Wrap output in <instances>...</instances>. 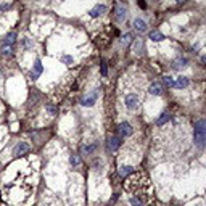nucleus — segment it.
<instances>
[{
  "label": "nucleus",
  "mask_w": 206,
  "mask_h": 206,
  "mask_svg": "<svg viewBox=\"0 0 206 206\" xmlns=\"http://www.w3.org/2000/svg\"><path fill=\"white\" fill-rule=\"evenodd\" d=\"M169 119H171V116H169L168 113H163V114H161V116L156 119V126H163V124H166V122H168Z\"/></svg>",
  "instance_id": "nucleus-16"
},
{
  "label": "nucleus",
  "mask_w": 206,
  "mask_h": 206,
  "mask_svg": "<svg viewBox=\"0 0 206 206\" xmlns=\"http://www.w3.org/2000/svg\"><path fill=\"white\" fill-rule=\"evenodd\" d=\"M27 150H29V145H27L26 142H18V143L13 146V154L15 156H19V154H24Z\"/></svg>",
  "instance_id": "nucleus-5"
},
{
  "label": "nucleus",
  "mask_w": 206,
  "mask_h": 206,
  "mask_svg": "<svg viewBox=\"0 0 206 206\" xmlns=\"http://www.w3.org/2000/svg\"><path fill=\"white\" fill-rule=\"evenodd\" d=\"M95 100H97V92H93L92 95H87V97H84L81 100V103L84 106H92L93 103H95Z\"/></svg>",
  "instance_id": "nucleus-11"
},
{
  "label": "nucleus",
  "mask_w": 206,
  "mask_h": 206,
  "mask_svg": "<svg viewBox=\"0 0 206 206\" xmlns=\"http://www.w3.org/2000/svg\"><path fill=\"white\" fill-rule=\"evenodd\" d=\"M121 137L119 135H114V137H111V138H110V148H111L113 150V152H114V150H118V148H119V146H121Z\"/></svg>",
  "instance_id": "nucleus-13"
},
{
  "label": "nucleus",
  "mask_w": 206,
  "mask_h": 206,
  "mask_svg": "<svg viewBox=\"0 0 206 206\" xmlns=\"http://www.w3.org/2000/svg\"><path fill=\"white\" fill-rule=\"evenodd\" d=\"M47 110H49V113H52L53 116L57 114V106H55L53 103H49V105H47Z\"/></svg>",
  "instance_id": "nucleus-22"
},
{
  "label": "nucleus",
  "mask_w": 206,
  "mask_h": 206,
  "mask_svg": "<svg viewBox=\"0 0 206 206\" xmlns=\"http://www.w3.org/2000/svg\"><path fill=\"white\" fill-rule=\"evenodd\" d=\"M134 27H135V31H138V32H145L146 31V23L142 18H137L135 21H134Z\"/></svg>",
  "instance_id": "nucleus-12"
},
{
  "label": "nucleus",
  "mask_w": 206,
  "mask_h": 206,
  "mask_svg": "<svg viewBox=\"0 0 206 206\" xmlns=\"http://www.w3.org/2000/svg\"><path fill=\"white\" fill-rule=\"evenodd\" d=\"M203 61H205V63H206V55H205V57H203Z\"/></svg>",
  "instance_id": "nucleus-28"
},
{
  "label": "nucleus",
  "mask_w": 206,
  "mask_h": 206,
  "mask_svg": "<svg viewBox=\"0 0 206 206\" xmlns=\"http://www.w3.org/2000/svg\"><path fill=\"white\" fill-rule=\"evenodd\" d=\"M164 84L168 85V87H174V84H176V82L172 81V77H169V76H166L164 77Z\"/></svg>",
  "instance_id": "nucleus-23"
},
{
  "label": "nucleus",
  "mask_w": 206,
  "mask_h": 206,
  "mask_svg": "<svg viewBox=\"0 0 206 206\" xmlns=\"http://www.w3.org/2000/svg\"><path fill=\"white\" fill-rule=\"evenodd\" d=\"M114 16H116V21L118 23H122L127 16V7L122 5V3H118L116 8H114Z\"/></svg>",
  "instance_id": "nucleus-4"
},
{
  "label": "nucleus",
  "mask_w": 206,
  "mask_h": 206,
  "mask_svg": "<svg viewBox=\"0 0 206 206\" xmlns=\"http://www.w3.org/2000/svg\"><path fill=\"white\" fill-rule=\"evenodd\" d=\"M11 50H13V47H11V45H3L2 50H0V53L5 55V57H8V55H11Z\"/></svg>",
  "instance_id": "nucleus-19"
},
{
  "label": "nucleus",
  "mask_w": 206,
  "mask_h": 206,
  "mask_svg": "<svg viewBox=\"0 0 206 206\" xmlns=\"http://www.w3.org/2000/svg\"><path fill=\"white\" fill-rule=\"evenodd\" d=\"M116 132H118L119 137H129V135L134 134V129H132V126H130L129 122H121V124L116 127Z\"/></svg>",
  "instance_id": "nucleus-3"
},
{
  "label": "nucleus",
  "mask_w": 206,
  "mask_h": 206,
  "mask_svg": "<svg viewBox=\"0 0 206 206\" xmlns=\"http://www.w3.org/2000/svg\"><path fill=\"white\" fill-rule=\"evenodd\" d=\"M148 92L152 95H161V93H163V85H161L160 82H153V84L150 85Z\"/></svg>",
  "instance_id": "nucleus-9"
},
{
  "label": "nucleus",
  "mask_w": 206,
  "mask_h": 206,
  "mask_svg": "<svg viewBox=\"0 0 206 206\" xmlns=\"http://www.w3.org/2000/svg\"><path fill=\"white\" fill-rule=\"evenodd\" d=\"M130 172H132V168H130V166H121V168H119V174H121V176H129Z\"/></svg>",
  "instance_id": "nucleus-18"
},
{
  "label": "nucleus",
  "mask_w": 206,
  "mask_h": 206,
  "mask_svg": "<svg viewBox=\"0 0 206 206\" xmlns=\"http://www.w3.org/2000/svg\"><path fill=\"white\" fill-rule=\"evenodd\" d=\"M130 40H132V34H126L124 39H122V42H124V43H127V42H130Z\"/></svg>",
  "instance_id": "nucleus-26"
},
{
  "label": "nucleus",
  "mask_w": 206,
  "mask_h": 206,
  "mask_svg": "<svg viewBox=\"0 0 206 206\" xmlns=\"http://www.w3.org/2000/svg\"><path fill=\"white\" fill-rule=\"evenodd\" d=\"M187 65H188L187 58H177V60L172 63V68L174 69H184V68H187Z\"/></svg>",
  "instance_id": "nucleus-10"
},
{
  "label": "nucleus",
  "mask_w": 206,
  "mask_h": 206,
  "mask_svg": "<svg viewBox=\"0 0 206 206\" xmlns=\"http://www.w3.org/2000/svg\"><path fill=\"white\" fill-rule=\"evenodd\" d=\"M177 2H179V3H180V2H185V0H177Z\"/></svg>",
  "instance_id": "nucleus-29"
},
{
  "label": "nucleus",
  "mask_w": 206,
  "mask_h": 206,
  "mask_svg": "<svg viewBox=\"0 0 206 206\" xmlns=\"http://www.w3.org/2000/svg\"><path fill=\"white\" fill-rule=\"evenodd\" d=\"M188 84H190V81L187 77H177L174 87H177V89H185V87H188Z\"/></svg>",
  "instance_id": "nucleus-14"
},
{
  "label": "nucleus",
  "mask_w": 206,
  "mask_h": 206,
  "mask_svg": "<svg viewBox=\"0 0 206 206\" xmlns=\"http://www.w3.org/2000/svg\"><path fill=\"white\" fill-rule=\"evenodd\" d=\"M102 74H103V77H106V74H108V71H106V65H105V63L102 65Z\"/></svg>",
  "instance_id": "nucleus-27"
},
{
  "label": "nucleus",
  "mask_w": 206,
  "mask_h": 206,
  "mask_svg": "<svg viewBox=\"0 0 206 206\" xmlns=\"http://www.w3.org/2000/svg\"><path fill=\"white\" fill-rule=\"evenodd\" d=\"M61 61H63V63H68V65H71V63H73V58L66 55V57H61Z\"/></svg>",
  "instance_id": "nucleus-25"
},
{
  "label": "nucleus",
  "mask_w": 206,
  "mask_h": 206,
  "mask_svg": "<svg viewBox=\"0 0 206 206\" xmlns=\"http://www.w3.org/2000/svg\"><path fill=\"white\" fill-rule=\"evenodd\" d=\"M71 164H73V166L81 164V158H79L77 154H73V156H71Z\"/></svg>",
  "instance_id": "nucleus-21"
},
{
  "label": "nucleus",
  "mask_w": 206,
  "mask_h": 206,
  "mask_svg": "<svg viewBox=\"0 0 206 206\" xmlns=\"http://www.w3.org/2000/svg\"><path fill=\"white\" fill-rule=\"evenodd\" d=\"M129 203L132 205V206H143L140 200H137V198H134V196H130V198H129Z\"/></svg>",
  "instance_id": "nucleus-20"
},
{
  "label": "nucleus",
  "mask_w": 206,
  "mask_h": 206,
  "mask_svg": "<svg viewBox=\"0 0 206 206\" xmlns=\"http://www.w3.org/2000/svg\"><path fill=\"white\" fill-rule=\"evenodd\" d=\"M193 140L198 148H203L206 143V119H200L195 122V132H193Z\"/></svg>",
  "instance_id": "nucleus-2"
},
{
  "label": "nucleus",
  "mask_w": 206,
  "mask_h": 206,
  "mask_svg": "<svg viewBox=\"0 0 206 206\" xmlns=\"http://www.w3.org/2000/svg\"><path fill=\"white\" fill-rule=\"evenodd\" d=\"M126 188L130 193V196L137 198L142 201V205L152 203V188H150V180L145 174L138 172L129 177L126 182Z\"/></svg>",
  "instance_id": "nucleus-1"
},
{
  "label": "nucleus",
  "mask_w": 206,
  "mask_h": 206,
  "mask_svg": "<svg viewBox=\"0 0 206 206\" xmlns=\"http://www.w3.org/2000/svg\"><path fill=\"white\" fill-rule=\"evenodd\" d=\"M15 40H16V32L7 34V37H5V43H7V45H13Z\"/></svg>",
  "instance_id": "nucleus-17"
},
{
  "label": "nucleus",
  "mask_w": 206,
  "mask_h": 206,
  "mask_svg": "<svg viewBox=\"0 0 206 206\" xmlns=\"http://www.w3.org/2000/svg\"><path fill=\"white\" fill-rule=\"evenodd\" d=\"M106 11V7L105 5H97V7H93L92 10H90V18H98L100 15H103Z\"/></svg>",
  "instance_id": "nucleus-7"
},
{
  "label": "nucleus",
  "mask_w": 206,
  "mask_h": 206,
  "mask_svg": "<svg viewBox=\"0 0 206 206\" xmlns=\"http://www.w3.org/2000/svg\"><path fill=\"white\" fill-rule=\"evenodd\" d=\"M42 71H43V66H42V61L40 60H35V63H34V69H32V79H37L39 76L42 74Z\"/></svg>",
  "instance_id": "nucleus-8"
},
{
  "label": "nucleus",
  "mask_w": 206,
  "mask_h": 206,
  "mask_svg": "<svg viewBox=\"0 0 206 206\" xmlns=\"http://www.w3.org/2000/svg\"><path fill=\"white\" fill-rule=\"evenodd\" d=\"M126 106H127L129 110H135L138 106V97L134 93H129L127 97H126Z\"/></svg>",
  "instance_id": "nucleus-6"
},
{
  "label": "nucleus",
  "mask_w": 206,
  "mask_h": 206,
  "mask_svg": "<svg viewBox=\"0 0 206 206\" xmlns=\"http://www.w3.org/2000/svg\"><path fill=\"white\" fill-rule=\"evenodd\" d=\"M140 49H143V43H142V40H137V43H135V49H134V52L138 55V50Z\"/></svg>",
  "instance_id": "nucleus-24"
},
{
  "label": "nucleus",
  "mask_w": 206,
  "mask_h": 206,
  "mask_svg": "<svg viewBox=\"0 0 206 206\" xmlns=\"http://www.w3.org/2000/svg\"><path fill=\"white\" fill-rule=\"evenodd\" d=\"M150 39L154 40V42H160V40H163V39H164V35L161 34L160 31H152V32H150Z\"/></svg>",
  "instance_id": "nucleus-15"
}]
</instances>
